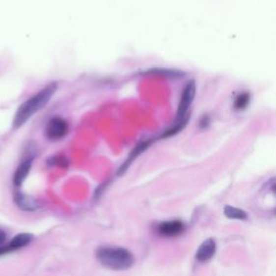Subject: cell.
Returning a JSON list of instances; mask_svg holds the SVG:
<instances>
[{"instance_id":"obj_5","label":"cell","mask_w":276,"mask_h":276,"mask_svg":"<svg viewBox=\"0 0 276 276\" xmlns=\"http://www.w3.org/2000/svg\"><path fill=\"white\" fill-rule=\"evenodd\" d=\"M216 250H217L216 241L212 239V237H209V239L204 241L200 245V247L197 248L195 253L196 261L201 263L208 262L211 259H213L215 253H216Z\"/></svg>"},{"instance_id":"obj_17","label":"cell","mask_w":276,"mask_h":276,"mask_svg":"<svg viewBox=\"0 0 276 276\" xmlns=\"http://www.w3.org/2000/svg\"><path fill=\"white\" fill-rule=\"evenodd\" d=\"M5 239H7V235H5L3 231L0 230V245L3 244V243L5 242Z\"/></svg>"},{"instance_id":"obj_12","label":"cell","mask_w":276,"mask_h":276,"mask_svg":"<svg viewBox=\"0 0 276 276\" xmlns=\"http://www.w3.org/2000/svg\"><path fill=\"white\" fill-rule=\"evenodd\" d=\"M223 214L227 218L233 219V220H247V218H248V214L245 211H243V209H240V208H236L234 206H231V205L224 206Z\"/></svg>"},{"instance_id":"obj_15","label":"cell","mask_w":276,"mask_h":276,"mask_svg":"<svg viewBox=\"0 0 276 276\" xmlns=\"http://www.w3.org/2000/svg\"><path fill=\"white\" fill-rule=\"evenodd\" d=\"M48 162L50 165H58V166H67L68 165L67 159L64 157H54L50 159Z\"/></svg>"},{"instance_id":"obj_11","label":"cell","mask_w":276,"mask_h":276,"mask_svg":"<svg viewBox=\"0 0 276 276\" xmlns=\"http://www.w3.org/2000/svg\"><path fill=\"white\" fill-rule=\"evenodd\" d=\"M15 202L20 206V208L25 209V211H34V209L38 207V203L36 200L22 194V193H18L15 195Z\"/></svg>"},{"instance_id":"obj_9","label":"cell","mask_w":276,"mask_h":276,"mask_svg":"<svg viewBox=\"0 0 276 276\" xmlns=\"http://www.w3.org/2000/svg\"><path fill=\"white\" fill-rule=\"evenodd\" d=\"M142 76H152V77H160V78L165 79H179L183 78L185 73L177 69H167V68H151L146 71L140 73Z\"/></svg>"},{"instance_id":"obj_16","label":"cell","mask_w":276,"mask_h":276,"mask_svg":"<svg viewBox=\"0 0 276 276\" xmlns=\"http://www.w3.org/2000/svg\"><path fill=\"white\" fill-rule=\"evenodd\" d=\"M208 125H209V117L208 115H204L200 122V126L202 129H206Z\"/></svg>"},{"instance_id":"obj_8","label":"cell","mask_w":276,"mask_h":276,"mask_svg":"<svg viewBox=\"0 0 276 276\" xmlns=\"http://www.w3.org/2000/svg\"><path fill=\"white\" fill-rule=\"evenodd\" d=\"M32 241V235L29 233H21L16 235L14 239L10 242V244L5 247H0V256L3 253L14 251L20 248H23L27 246Z\"/></svg>"},{"instance_id":"obj_1","label":"cell","mask_w":276,"mask_h":276,"mask_svg":"<svg viewBox=\"0 0 276 276\" xmlns=\"http://www.w3.org/2000/svg\"><path fill=\"white\" fill-rule=\"evenodd\" d=\"M56 90L57 83L53 82V83H50L45 89H42L40 92H38L34 96L22 104L13 119V128L19 129L20 126L24 125L32 115L36 114L43 107H46Z\"/></svg>"},{"instance_id":"obj_6","label":"cell","mask_w":276,"mask_h":276,"mask_svg":"<svg viewBox=\"0 0 276 276\" xmlns=\"http://www.w3.org/2000/svg\"><path fill=\"white\" fill-rule=\"evenodd\" d=\"M185 231V224L180 220H169L159 224V234L166 237H174L180 235Z\"/></svg>"},{"instance_id":"obj_2","label":"cell","mask_w":276,"mask_h":276,"mask_svg":"<svg viewBox=\"0 0 276 276\" xmlns=\"http://www.w3.org/2000/svg\"><path fill=\"white\" fill-rule=\"evenodd\" d=\"M96 259L103 267L114 271L131 269L135 262L134 255L129 249L115 246H102L97 248Z\"/></svg>"},{"instance_id":"obj_3","label":"cell","mask_w":276,"mask_h":276,"mask_svg":"<svg viewBox=\"0 0 276 276\" xmlns=\"http://www.w3.org/2000/svg\"><path fill=\"white\" fill-rule=\"evenodd\" d=\"M195 94H196V83L194 80H191L186 84L183 93H181V97L177 109V114H176V121H180L187 117H189V109L193 101H194Z\"/></svg>"},{"instance_id":"obj_10","label":"cell","mask_w":276,"mask_h":276,"mask_svg":"<svg viewBox=\"0 0 276 276\" xmlns=\"http://www.w3.org/2000/svg\"><path fill=\"white\" fill-rule=\"evenodd\" d=\"M32 165V159H27L26 161H24L23 163H21L20 166L18 167V169L15 170L14 177H13V183L16 187H20L23 181L25 180V178L28 176L29 170L31 168Z\"/></svg>"},{"instance_id":"obj_7","label":"cell","mask_w":276,"mask_h":276,"mask_svg":"<svg viewBox=\"0 0 276 276\" xmlns=\"http://www.w3.org/2000/svg\"><path fill=\"white\" fill-rule=\"evenodd\" d=\"M151 142H152V140H148V141H141L138 143V145L133 149V151L129 154V157L125 160L124 163L121 165L120 168L118 169L117 175L122 176L126 170H128V168L131 166L132 163H133L138 157H139V154H141L143 151L146 150V149H148L149 146L151 145Z\"/></svg>"},{"instance_id":"obj_14","label":"cell","mask_w":276,"mask_h":276,"mask_svg":"<svg viewBox=\"0 0 276 276\" xmlns=\"http://www.w3.org/2000/svg\"><path fill=\"white\" fill-rule=\"evenodd\" d=\"M250 102V94L249 93H242L239 96L235 98L234 102V108L237 110H244L248 107Z\"/></svg>"},{"instance_id":"obj_4","label":"cell","mask_w":276,"mask_h":276,"mask_svg":"<svg viewBox=\"0 0 276 276\" xmlns=\"http://www.w3.org/2000/svg\"><path fill=\"white\" fill-rule=\"evenodd\" d=\"M68 133V124L63 118L54 117L49 121L46 128V135L50 140L62 139Z\"/></svg>"},{"instance_id":"obj_13","label":"cell","mask_w":276,"mask_h":276,"mask_svg":"<svg viewBox=\"0 0 276 276\" xmlns=\"http://www.w3.org/2000/svg\"><path fill=\"white\" fill-rule=\"evenodd\" d=\"M188 120H189V117H187L180 121H176V124L174 126H172V128H169L165 131V133H163L161 136H160V139H162V138H166V137H172V136H175L176 134H178L179 132L183 131L185 126L187 125Z\"/></svg>"}]
</instances>
